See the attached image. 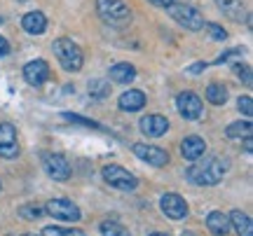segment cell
<instances>
[{
	"label": "cell",
	"instance_id": "1",
	"mask_svg": "<svg viewBox=\"0 0 253 236\" xmlns=\"http://www.w3.org/2000/svg\"><path fill=\"white\" fill-rule=\"evenodd\" d=\"M227 171V162L220 159V157H207L204 162L190 166L185 175L192 185H199V187H211V185H218L223 180V175Z\"/></svg>",
	"mask_w": 253,
	"mask_h": 236
},
{
	"label": "cell",
	"instance_id": "2",
	"mask_svg": "<svg viewBox=\"0 0 253 236\" xmlns=\"http://www.w3.org/2000/svg\"><path fill=\"white\" fill-rule=\"evenodd\" d=\"M99 17L115 28H125L131 21V9L125 0H96Z\"/></svg>",
	"mask_w": 253,
	"mask_h": 236
},
{
	"label": "cell",
	"instance_id": "3",
	"mask_svg": "<svg viewBox=\"0 0 253 236\" xmlns=\"http://www.w3.org/2000/svg\"><path fill=\"white\" fill-rule=\"evenodd\" d=\"M54 54L59 59V64L63 66V70H68V73H78L82 68V61H84V56H82V49L75 42H73L71 37H59L54 40Z\"/></svg>",
	"mask_w": 253,
	"mask_h": 236
},
{
	"label": "cell",
	"instance_id": "4",
	"mask_svg": "<svg viewBox=\"0 0 253 236\" xmlns=\"http://www.w3.org/2000/svg\"><path fill=\"white\" fill-rule=\"evenodd\" d=\"M169 9V17L176 21V24H181L183 28H188V31H202L204 28V17H202V12L197 7H192V5H185V2H173Z\"/></svg>",
	"mask_w": 253,
	"mask_h": 236
},
{
	"label": "cell",
	"instance_id": "5",
	"mask_svg": "<svg viewBox=\"0 0 253 236\" xmlns=\"http://www.w3.org/2000/svg\"><path fill=\"white\" fill-rule=\"evenodd\" d=\"M103 180L120 192H134L136 187H138V180H136L134 173H129L126 169L118 166V164L103 166Z\"/></svg>",
	"mask_w": 253,
	"mask_h": 236
},
{
	"label": "cell",
	"instance_id": "6",
	"mask_svg": "<svg viewBox=\"0 0 253 236\" xmlns=\"http://www.w3.org/2000/svg\"><path fill=\"white\" fill-rule=\"evenodd\" d=\"M45 213H49L54 220H61V222H78V220H80V208H78L71 199L47 201Z\"/></svg>",
	"mask_w": 253,
	"mask_h": 236
},
{
	"label": "cell",
	"instance_id": "7",
	"mask_svg": "<svg viewBox=\"0 0 253 236\" xmlns=\"http://www.w3.org/2000/svg\"><path fill=\"white\" fill-rule=\"evenodd\" d=\"M42 166H45L47 175L54 178V180H68L71 178V164L59 152H45L42 155Z\"/></svg>",
	"mask_w": 253,
	"mask_h": 236
},
{
	"label": "cell",
	"instance_id": "8",
	"mask_svg": "<svg viewBox=\"0 0 253 236\" xmlns=\"http://www.w3.org/2000/svg\"><path fill=\"white\" fill-rule=\"evenodd\" d=\"M176 105H178V112H181V117L185 119H199L204 115V105H202V99H199L197 94H192V91H183L178 94V99H176Z\"/></svg>",
	"mask_w": 253,
	"mask_h": 236
},
{
	"label": "cell",
	"instance_id": "9",
	"mask_svg": "<svg viewBox=\"0 0 253 236\" xmlns=\"http://www.w3.org/2000/svg\"><path fill=\"white\" fill-rule=\"evenodd\" d=\"M19 140H17V129L12 124H0V157L2 159H14L19 155Z\"/></svg>",
	"mask_w": 253,
	"mask_h": 236
},
{
	"label": "cell",
	"instance_id": "10",
	"mask_svg": "<svg viewBox=\"0 0 253 236\" xmlns=\"http://www.w3.org/2000/svg\"><path fill=\"white\" fill-rule=\"evenodd\" d=\"M160 208H162V213L167 218H171V220H183L188 215V203H185V199H183L181 194H173V192L164 194L162 199H160Z\"/></svg>",
	"mask_w": 253,
	"mask_h": 236
},
{
	"label": "cell",
	"instance_id": "11",
	"mask_svg": "<svg viewBox=\"0 0 253 236\" xmlns=\"http://www.w3.org/2000/svg\"><path fill=\"white\" fill-rule=\"evenodd\" d=\"M134 155L138 157V159H143V162H148L150 166H167L169 164V155L164 152L162 147L157 145H145V143H134Z\"/></svg>",
	"mask_w": 253,
	"mask_h": 236
},
{
	"label": "cell",
	"instance_id": "12",
	"mask_svg": "<svg viewBox=\"0 0 253 236\" xmlns=\"http://www.w3.org/2000/svg\"><path fill=\"white\" fill-rule=\"evenodd\" d=\"M24 80L31 84V87H42L47 80H49V66L42 59H36V61H28L24 66Z\"/></svg>",
	"mask_w": 253,
	"mask_h": 236
},
{
	"label": "cell",
	"instance_id": "13",
	"mask_svg": "<svg viewBox=\"0 0 253 236\" xmlns=\"http://www.w3.org/2000/svg\"><path fill=\"white\" fill-rule=\"evenodd\" d=\"M141 131H143V136L148 138H160L164 136L167 131H169V119L162 117V115H148V117L141 119Z\"/></svg>",
	"mask_w": 253,
	"mask_h": 236
},
{
	"label": "cell",
	"instance_id": "14",
	"mask_svg": "<svg viewBox=\"0 0 253 236\" xmlns=\"http://www.w3.org/2000/svg\"><path fill=\"white\" fill-rule=\"evenodd\" d=\"M207 152V143H204V138L199 136H188L185 140L181 143V155L190 162H197L199 157H204Z\"/></svg>",
	"mask_w": 253,
	"mask_h": 236
},
{
	"label": "cell",
	"instance_id": "15",
	"mask_svg": "<svg viewBox=\"0 0 253 236\" xmlns=\"http://www.w3.org/2000/svg\"><path fill=\"white\" fill-rule=\"evenodd\" d=\"M118 105H120V110H125V112H136V110H141L145 105V94L141 89H129L120 96Z\"/></svg>",
	"mask_w": 253,
	"mask_h": 236
},
{
	"label": "cell",
	"instance_id": "16",
	"mask_svg": "<svg viewBox=\"0 0 253 236\" xmlns=\"http://www.w3.org/2000/svg\"><path fill=\"white\" fill-rule=\"evenodd\" d=\"M207 227L211 234L216 236H225L227 232H230V218H227V213H223V210H211L207 215Z\"/></svg>",
	"mask_w": 253,
	"mask_h": 236
},
{
	"label": "cell",
	"instance_id": "17",
	"mask_svg": "<svg viewBox=\"0 0 253 236\" xmlns=\"http://www.w3.org/2000/svg\"><path fill=\"white\" fill-rule=\"evenodd\" d=\"M218 9L225 14V17H230L232 21H244L246 19V9L244 5H242V0H216Z\"/></svg>",
	"mask_w": 253,
	"mask_h": 236
},
{
	"label": "cell",
	"instance_id": "18",
	"mask_svg": "<svg viewBox=\"0 0 253 236\" xmlns=\"http://www.w3.org/2000/svg\"><path fill=\"white\" fill-rule=\"evenodd\" d=\"M21 26H24V31H28V33L40 35L47 28V19L42 12H28V14H24V19H21Z\"/></svg>",
	"mask_w": 253,
	"mask_h": 236
},
{
	"label": "cell",
	"instance_id": "19",
	"mask_svg": "<svg viewBox=\"0 0 253 236\" xmlns=\"http://www.w3.org/2000/svg\"><path fill=\"white\" fill-rule=\"evenodd\" d=\"M227 218H230V227H235L239 236H253L251 218L246 215L244 210H232V213H230Z\"/></svg>",
	"mask_w": 253,
	"mask_h": 236
},
{
	"label": "cell",
	"instance_id": "20",
	"mask_svg": "<svg viewBox=\"0 0 253 236\" xmlns=\"http://www.w3.org/2000/svg\"><path fill=\"white\" fill-rule=\"evenodd\" d=\"M136 77V68L131 64H115L110 68V80L120 84H129Z\"/></svg>",
	"mask_w": 253,
	"mask_h": 236
},
{
	"label": "cell",
	"instance_id": "21",
	"mask_svg": "<svg viewBox=\"0 0 253 236\" xmlns=\"http://www.w3.org/2000/svg\"><path fill=\"white\" fill-rule=\"evenodd\" d=\"M251 134H253V127L249 119H244V122H232V124L225 129L227 138H251Z\"/></svg>",
	"mask_w": 253,
	"mask_h": 236
},
{
	"label": "cell",
	"instance_id": "22",
	"mask_svg": "<svg viewBox=\"0 0 253 236\" xmlns=\"http://www.w3.org/2000/svg\"><path fill=\"white\" fill-rule=\"evenodd\" d=\"M207 101L209 103H213V105H223L227 101V89L223 87V84H209L207 87Z\"/></svg>",
	"mask_w": 253,
	"mask_h": 236
},
{
	"label": "cell",
	"instance_id": "23",
	"mask_svg": "<svg viewBox=\"0 0 253 236\" xmlns=\"http://www.w3.org/2000/svg\"><path fill=\"white\" fill-rule=\"evenodd\" d=\"M101 234L103 236H131L129 229L122 227L120 222H101Z\"/></svg>",
	"mask_w": 253,
	"mask_h": 236
},
{
	"label": "cell",
	"instance_id": "24",
	"mask_svg": "<svg viewBox=\"0 0 253 236\" xmlns=\"http://www.w3.org/2000/svg\"><path fill=\"white\" fill-rule=\"evenodd\" d=\"M40 236H84L82 229H61V227H45Z\"/></svg>",
	"mask_w": 253,
	"mask_h": 236
},
{
	"label": "cell",
	"instance_id": "25",
	"mask_svg": "<svg viewBox=\"0 0 253 236\" xmlns=\"http://www.w3.org/2000/svg\"><path fill=\"white\" fill-rule=\"evenodd\" d=\"M108 91H110L108 82H103V80H91L89 82V94H94V96H106Z\"/></svg>",
	"mask_w": 253,
	"mask_h": 236
},
{
	"label": "cell",
	"instance_id": "26",
	"mask_svg": "<svg viewBox=\"0 0 253 236\" xmlns=\"http://www.w3.org/2000/svg\"><path fill=\"white\" fill-rule=\"evenodd\" d=\"M204 26H207L209 35L213 37V40H218V42H220V40H225V37H227L225 28H223V26H218V24H204Z\"/></svg>",
	"mask_w": 253,
	"mask_h": 236
},
{
	"label": "cell",
	"instance_id": "27",
	"mask_svg": "<svg viewBox=\"0 0 253 236\" xmlns=\"http://www.w3.org/2000/svg\"><path fill=\"white\" fill-rule=\"evenodd\" d=\"M19 215H21V218H40V215H45V208H38V206H24V208H19Z\"/></svg>",
	"mask_w": 253,
	"mask_h": 236
},
{
	"label": "cell",
	"instance_id": "28",
	"mask_svg": "<svg viewBox=\"0 0 253 236\" xmlns=\"http://www.w3.org/2000/svg\"><path fill=\"white\" fill-rule=\"evenodd\" d=\"M237 108L242 110L246 117H251V115H253V101H251V96H242V99L237 101Z\"/></svg>",
	"mask_w": 253,
	"mask_h": 236
},
{
	"label": "cell",
	"instance_id": "29",
	"mask_svg": "<svg viewBox=\"0 0 253 236\" xmlns=\"http://www.w3.org/2000/svg\"><path fill=\"white\" fill-rule=\"evenodd\" d=\"M63 119H71V122H78V124H84V127H99L96 122L84 119V117H78V115H71V112H63Z\"/></svg>",
	"mask_w": 253,
	"mask_h": 236
},
{
	"label": "cell",
	"instance_id": "30",
	"mask_svg": "<svg viewBox=\"0 0 253 236\" xmlns=\"http://www.w3.org/2000/svg\"><path fill=\"white\" fill-rule=\"evenodd\" d=\"M235 70L239 73V77L244 80V84L251 87V68H249V66H235Z\"/></svg>",
	"mask_w": 253,
	"mask_h": 236
},
{
	"label": "cell",
	"instance_id": "31",
	"mask_svg": "<svg viewBox=\"0 0 253 236\" xmlns=\"http://www.w3.org/2000/svg\"><path fill=\"white\" fill-rule=\"evenodd\" d=\"M7 54H9V42L0 35V56H7Z\"/></svg>",
	"mask_w": 253,
	"mask_h": 236
},
{
	"label": "cell",
	"instance_id": "32",
	"mask_svg": "<svg viewBox=\"0 0 253 236\" xmlns=\"http://www.w3.org/2000/svg\"><path fill=\"white\" fill-rule=\"evenodd\" d=\"M148 2H153V5H157V7H171L176 0H148Z\"/></svg>",
	"mask_w": 253,
	"mask_h": 236
},
{
	"label": "cell",
	"instance_id": "33",
	"mask_svg": "<svg viewBox=\"0 0 253 236\" xmlns=\"http://www.w3.org/2000/svg\"><path fill=\"white\" fill-rule=\"evenodd\" d=\"M207 68V64H195V66H190L188 68V73H192V75H197L199 70H204Z\"/></svg>",
	"mask_w": 253,
	"mask_h": 236
},
{
	"label": "cell",
	"instance_id": "34",
	"mask_svg": "<svg viewBox=\"0 0 253 236\" xmlns=\"http://www.w3.org/2000/svg\"><path fill=\"white\" fill-rule=\"evenodd\" d=\"M244 150L249 152V155L253 152V143H251V138H244Z\"/></svg>",
	"mask_w": 253,
	"mask_h": 236
},
{
	"label": "cell",
	"instance_id": "35",
	"mask_svg": "<svg viewBox=\"0 0 253 236\" xmlns=\"http://www.w3.org/2000/svg\"><path fill=\"white\" fill-rule=\"evenodd\" d=\"M181 236H197V234H195V232H183Z\"/></svg>",
	"mask_w": 253,
	"mask_h": 236
},
{
	"label": "cell",
	"instance_id": "36",
	"mask_svg": "<svg viewBox=\"0 0 253 236\" xmlns=\"http://www.w3.org/2000/svg\"><path fill=\"white\" fill-rule=\"evenodd\" d=\"M150 236H167V234H162V232H155V234H150Z\"/></svg>",
	"mask_w": 253,
	"mask_h": 236
},
{
	"label": "cell",
	"instance_id": "37",
	"mask_svg": "<svg viewBox=\"0 0 253 236\" xmlns=\"http://www.w3.org/2000/svg\"><path fill=\"white\" fill-rule=\"evenodd\" d=\"M21 236H36V234H21Z\"/></svg>",
	"mask_w": 253,
	"mask_h": 236
},
{
	"label": "cell",
	"instance_id": "38",
	"mask_svg": "<svg viewBox=\"0 0 253 236\" xmlns=\"http://www.w3.org/2000/svg\"><path fill=\"white\" fill-rule=\"evenodd\" d=\"M0 190H2V185H0Z\"/></svg>",
	"mask_w": 253,
	"mask_h": 236
},
{
	"label": "cell",
	"instance_id": "39",
	"mask_svg": "<svg viewBox=\"0 0 253 236\" xmlns=\"http://www.w3.org/2000/svg\"><path fill=\"white\" fill-rule=\"evenodd\" d=\"M0 21H2V19H0Z\"/></svg>",
	"mask_w": 253,
	"mask_h": 236
}]
</instances>
